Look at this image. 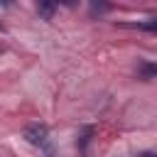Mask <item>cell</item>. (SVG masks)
<instances>
[{
	"mask_svg": "<svg viewBox=\"0 0 157 157\" xmlns=\"http://www.w3.org/2000/svg\"><path fill=\"white\" fill-rule=\"evenodd\" d=\"M22 137H25L29 145H34V147H44V145H49V128H47L44 123H29V125L25 128Z\"/></svg>",
	"mask_w": 157,
	"mask_h": 157,
	"instance_id": "6da1fadb",
	"label": "cell"
},
{
	"mask_svg": "<svg viewBox=\"0 0 157 157\" xmlns=\"http://www.w3.org/2000/svg\"><path fill=\"white\" fill-rule=\"evenodd\" d=\"M54 10H56V5H54V2H39V5H37V12H39L44 20H52Z\"/></svg>",
	"mask_w": 157,
	"mask_h": 157,
	"instance_id": "7a4b0ae2",
	"label": "cell"
},
{
	"mask_svg": "<svg viewBox=\"0 0 157 157\" xmlns=\"http://www.w3.org/2000/svg\"><path fill=\"white\" fill-rule=\"evenodd\" d=\"M140 76H142V78L157 76V64H142V66H140Z\"/></svg>",
	"mask_w": 157,
	"mask_h": 157,
	"instance_id": "3957f363",
	"label": "cell"
},
{
	"mask_svg": "<svg viewBox=\"0 0 157 157\" xmlns=\"http://www.w3.org/2000/svg\"><path fill=\"white\" fill-rule=\"evenodd\" d=\"M137 27H140V29H147V32H157V20H150V22H140Z\"/></svg>",
	"mask_w": 157,
	"mask_h": 157,
	"instance_id": "277c9868",
	"label": "cell"
},
{
	"mask_svg": "<svg viewBox=\"0 0 157 157\" xmlns=\"http://www.w3.org/2000/svg\"><path fill=\"white\" fill-rule=\"evenodd\" d=\"M42 155H44V157H61V155H59L52 145H44V147H42Z\"/></svg>",
	"mask_w": 157,
	"mask_h": 157,
	"instance_id": "5b68a950",
	"label": "cell"
},
{
	"mask_svg": "<svg viewBox=\"0 0 157 157\" xmlns=\"http://www.w3.org/2000/svg\"><path fill=\"white\" fill-rule=\"evenodd\" d=\"M140 157H157V155H155V152H142Z\"/></svg>",
	"mask_w": 157,
	"mask_h": 157,
	"instance_id": "8992f818",
	"label": "cell"
},
{
	"mask_svg": "<svg viewBox=\"0 0 157 157\" xmlns=\"http://www.w3.org/2000/svg\"><path fill=\"white\" fill-rule=\"evenodd\" d=\"M0 29H2V25H0Z\"/></svg>",
	"mask_w": 157,
	"mask_h": 157,
	"instance_id": "52a82bcc",
	"label": "cell"
}]
</instances>
